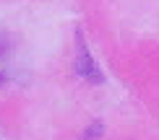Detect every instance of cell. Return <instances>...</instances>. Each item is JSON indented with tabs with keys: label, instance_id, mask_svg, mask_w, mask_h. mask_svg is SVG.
I'll use <instances>...</instances> for the list:
<instances>
[{
	"label": "cell",
	"instance_id": "1",
	"mask_svg": "<svg viewBox=\"0 0 159 140\" xmlns=\"http://www.w3.org/2000/svg\"><path fill=\"white\" fill-rule=\"evenodd\" d=\"M76 73L84 75V78H89V81H94V83L102 81V73H99L94 57H91V52L86 49V44L81 42V39H78V55H76Z\"/></svg>",
	"mask_w": 159,
	"mask_h": 140
},
{
	"label": "cell",
	"instance_id": "2",
	"mask_svg": "<svg viewBox=\"0 0 159 140\" xmlns=\"http://www.w3.org/2000/svg\"><path fill=\"white\" fill-rule=\"evenodd\" d=\"M5 49H8V42H5V36L3 34H0V57H3V52Z\"/></svg>",
	"mask_w": 159,
	"mask_h": 140
},
{
	"label": "cell",
	"instance_id": "3",
	"mask_svg": "<svg viewBox=\"0 0 159 140\" xmlns=\"http://www.w3.org/2000/svg\"><path fill=\"white\" fill-rule=\"evenodd\" d=\"M0 81H3V75H0Z\"/></svg>",
	"mask_w": 159,
	"mask_h": 140
}]
</instances>
